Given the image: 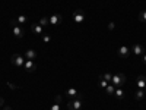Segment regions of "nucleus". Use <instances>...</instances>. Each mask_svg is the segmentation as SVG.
<instances>
[{
  "mask_svg": "<svg viewBox=\"0 0 146 110\" xmlns=\"http://www.w3.org/2000/svg\"><path fill=\"white\" fill-rule=\"evenodd\" d=\"M10 63L15 65V66H18V68H22L23 65H25V57L21 56V54H18V53H15V54L10 56Z\"/></svg>",
  "mask_w": 146,
  "mask_h": 110,
  "instance_id": "f257e3e1",
  "label": "nucleus"
},
{
  "mask_svg": "<svg viewBox=\"0 0 146 110\" xmlns=\"http://www.w3.org/2000/svg\"><path fill=\"white\" fill-rule=\"evenodd\" d=\"M114 87H121L124 82H126V75L124 73H117V75H113V79H111Z\"/></svg>",
  "mask_w": 146,
  "mask_h": 110,
  "instance_id": "f03ea898",
  "label": "nucleus"
},
{
  "mask_svg": "<svg viewBox=\"0 0 146 110\" xmlns=\"http://www.w3.org/2000/svg\"><path fill=\"white\" fill-rule=\"evenodd\" d=\"M82 99H72L67 103V109L69 110H80L82 109Z\"/></svg>",
  "mask_w": 146,
  "mask_h": 110,
  "instance_id": "7ed1b4c3",
  "label": "nucleus"
},
{
  "mask_svg": "<svg viewBox=\"0 0 146 110\" xmlns=\"http://www.w3.org/2000/svg\"><path fill=\"white\" fill-rule=\"evenodd\" d=\"M117 54L120 57H123V59H127L131 54V47H129V46H120L118 50H117Z\"/></svg>",
  "mask_w": 146,
  "mask_h": 110,
  "instance_id": "20e7f679",
  "label": "nucleus"
},
{
  "mask_svg": "<svg viewBox=\"0 0 146 110\" xmlns=\"http://www.w3.org/2000/svg\"><path fill=\"white\" fill-rule=\"evenodd\" d=\"M73 21L78 22V23L83 22L85 21V12L82 9H76L75 12H73Z\"/></svg>",
  "mask_w": 146,
  "mask_h": 110,
  "instance_id": "39448f33",
  "label": "nucleus"
},
{
  "mask_svg": "<svg viewBox=\"0 0 146 110\" xmlns=\"http://www.w3.org/2000/svg\"><path fill=\"white\" fill-rule=\"evenodd\" d=\"M66 95L70 97V99H83V94L79 93V91L75 90V88H69L67 93H66Z\"/></svg>",
  "mask_w": 146,
  "mask_h": 110,
  "instance_id": "423d86ee",
  "label": "nucleus"
},
{
  "mask_svg": "<svg viewBox=\"0 0 146 110\" xmlns=\"http://www.w3.org/2000/svg\"><path fill=\"white\" fill-rule=\"evenodd\" d=\"M23 69H25L27 72H35V69H36L35 60H29V59H27L25 65H23Z\"/></svg>",
  "mask_w": 146,
  "mask_h": 110,
  "instance_id": "0eeeda50",
  "label": "nucleus"
},
{
  "mask_svg": "<svg viewBox=\"0 0 146 110\" xmlns=\"http://www.w3.org/2000/svg\"><path fill=\"white\" fill-rule=\"evenodd\" d=\"M131 53L135 54V56H142L145 53V47L142 44H135L131 47Z\"/></svg>",
  "mask_w": 146,
  "mask_h": 110,
  "instance_id": "6e6552de",
  "label": "nucleus"
},
{
  "mask_svg": "<svg viewBox=\"0 0 146 110\" xmlns=\"http://www.w3.org/2000/svg\"><path fill=\"white\" fill-rule=\"evenodd\" d=\"M12 28H13V35L16 37V38H22V37L23 35H25V28H23V27H19V25H16V27H12Z\"/></svg>",
  "mask_w": 146,
  "mask_h": 110,
  "instance_id": "1a4fd4ad",
  "label": "nucleus"
},
{
  "mask_svg": "<svg viewBox=\"0 0 146 110\" xmlns=\"http://www.w3.org/2000/svg\"><path fill=\"white\" fill-rule=\"evenodd\" d=\"M62 21H63V16L60 15V13H56V15H53L50 18V23H51V25H58Z\"/></svg>",
  "mask_w": 146,
  "mask_h": 110,
  "instance_id": "9d476101",
  "label": "nucleus"
},
{
  "mask_svg": "<svg viewBox=\"0 0 146 110\" xmlns=\"http://www.w3.org/2000/svg\"><path fill=\"white\" fill-rule=\"evenodd\" d=\"M31 30H32V32L36 34V35H40V34L44 32V28L40 25V23H32V25H31Z\"/></svg>",
  "mask_w": 146,
  "mask_h": 110,
  "instance_id": "9b49d317",
  "label": "nucleus"
},
{
  "mask_svg": "<svg viewBox=\"0 0 146 110\" xmlns=\"http://www.w3.org/2000/svg\"><path fill=\"white\" fill-rule=\"evenodd\" d=\"M137 88H142V90L146 88V76L145 75H139L137 76Z\"/></svg>",
  "mask_w": 146,
  "mask_h": 110,
  "instance_id": "f8f14e48",
  "label": "nucleus"
},
{
  "mask_svg": "<svg viewBox=\"0 0 146 110\" xmlns=\"http://www.w3.org/2000/svg\"><path fill=\"white\" fill-rule=\"evenodd\" d=\"M25 56H27V59H29V60H35L36 57H38V53H36L35 50H32V48H29V50L25 52Z\"/></svg>",
  "mask_w": 146,
  "mask_h": 110,
  "instance_id": "ddd939ff",
  "label": "nucleus"
},
{
  "mask_svg": "<svg viewBox=\"0 0 146 110\" xmlns=\"http://www.w3.org/2000/svg\"><path fill=\"white\" fill-rule=\"evenodd\" d=\"M145 95H146V94H145V90H142V88H137V90L135 91V99H136L137 101H140Z\"/></svg>",
  "mask_w": 146,
  "mask_h": 110,
  "instance_id": "4468645a",
  "label": "nucleus"
},
{
  "mask_svg": "<svg viewBox=\"0 0 146 110\" xmlns=\"http://www.w3.org/2000/svg\"><path fill=\"white\" fill-rule=\"evenodd\" d=\"M40 25L42 27V28H45V27H48V25H50V18H47V16H44V18H41L40 19Z\"/></svg>",
  "mask_w": 146,
  "mask_h": 110,
  "instance_id": "2eb2a0df",
  "label": "nucleus"
},
{
  "mask_svg": "<svg viewBox=\"0 0 146 110\" xmlns=\"http://www.w3.org/2000/svg\"><path fill=\"white\" fill-rule=\"evenodd\" d=\"M114 94H115V97H117V99H118V100H123V99H124V91H123V90H121L120 87H118V88H115V91H114Z\"/></svg>",
  "mask_w": 146,
  "mask_h": 110,
  "instance_id": "dca6fc26",
  "label": "nucleus"
},
{
  "mask_svg": "<svg viewBox=\"0 0 146 110\" xmlns=\"http://www.w3.org/2000/svg\"><path fill=\"white\" fill-rule=\"evenodd\" d=\"M105 91H107V94L108 95H113L114 94V91H115V87H114V85H107V88H105Z\"/></svg>",
  "mask_w": 146,
  "mask_h": 110,
  "instance_id": "f3484780",
  "label": "nucleus"
},
{
  "mask_svg": "<svg viewBox=\"0 0 146 110\" xmlns=\"http://www.w3.org/2000/svg\"><path fill=\"white\" fill-rule=\"evenodd\" d=\"M98 79H100V82H98V85H100V88H107V85H108V82H107V81H105V79L102 78V75H101V76H100Z\"/></svg>",
  "mask_w": 146,
  "mask_h": 110,
  "instance_id": "a211bd4d",
  "label": "nucleus"
},
{
  "mask_svg": "<svg viewBox=\"0 0 146 110\" xmlns=\"http://www.w3.org/2000/svg\"><path fill=\"white\" fill-rule=\"evenodd\" d=\"M19 23H25L27 21H28V18H27V15H19L18 16V19H16Z\"/></svg>",
  "mask_w": 146,
  "mask_h": 110,
  "instance_id": "6ab92c4d",
  "label": "nucleus"
},
{
  "mask_svg": "<svg viewBox=\"0 0 146 110\" xmlns=\"http://www.w3.org/2000/svg\"><path fill=\"white\" fill-rule=\"evenodd\" d=\"M139 21L140 22H146V10H142L139 13Z\"/></svg>",
  "mask_w": 146,
  "mask_h": 110,
  "instance_id": "aec40b11",
  "label": "nucleus"
},
{
  "mask_svg": "<svg viewBox=\"0 0 146 110\" xmlns=\"http://www.w3.org/2000/svg\"><path fill=\"white\" fill-rule=\"evenodd\" d=\"M42 41H44V43H50V41H51V35L42 32Z\"/></svg>",
  "mask_w": 146,
  "mask_h": 110,
  "instance_id": "412c9836",
  "label": "nucleus"
},
{
  "mask_svg": "<svg viewBox=\"0 0 146 110\" xmlns=\"http://www.w3.org/2000/svg\"><path fill=\"white\" fill-rule=\"evenodd\" d=\"M102 78H104L107 82H111V79H113V75L108 72V73H104V75H102Z\"/></svg>",
  "mask_w": 146,
  "mask_h": 110,
  "instance_id": "4be33fe9",
  "label": "nucleus"
},
{
  "mask_svg": "<svg viewBox=\"0 0 146 110\" xmlns=\"http://www.w3.org/2000/svg\"><path fill=\"white\" fill-rule=\"evenodd\" d=\"M7 85H9V88H12V90H18L19 88V85H15V84H12V82H7Z\"/></svg>",
  "mask_w": 146,
  "mask_h": 110,
  "instance_id": "5701e85b",
  "label": "nucleus"
},
{
  "mask_svg": "<svg viewBox=\"0 0 146 110\" xmlns=\"http://www.w3.org/2000/svg\"><path fill=\"white\" fill-rule=\"evenodd\" d=\"M50 110H60V104H58V103H54V104L51 106Z\"/></svg>",
  "mask_w": 146,
  "mask_h": 110,
  "instance_id": "b1692460",
  "label": "nucleus"
},
{
  "mask_svg": "<svg viewBox=\"0 0 146 110\" xmlns=\"http://www.w3.org/2000/svg\"><path fill=\"white\" fill-rule=\"evenodd\" d=\"M9 23H10L12 27H16V25H18V21H15V19H12V21H9Z\"/></svg>",
  "mask_w": 146,
  "mask_h": 110,
  "instance_id": "393cba45",
  "label": "nucleus"
},
{
  "mask_svg": "<svg viewBox=\"0 0 146 110\" xmlns=\"http://www.w3.org/2000/svg\"><path fill=\"white\" fill-rule=\"evenodd\" d=\"M114 28H115L114 22H110V23H108V30H114Z\"/></svg>",
  "mask_w": 146,
  "mask_h": 110,
  "instance_id": "a878e982",
  "label": "nucleus"
},
{
  "mask_svg": "<svg viewBox=\"0 0 146 110\" xmlns=\"http://www.w3.org/2000/svg\"><path fill=\"white\" fill-rule=\"evenodd\" d=\"M5 106V99H3V97H0V109H2Z\"/></svg>",
  "mask_w": 146,
  "mask_h": 110,
  "instance_id": "bb28decb",
  "label": "nucleus"
},
{
  "mask_svg": "<svg viewBox=\"0 0 146 110\" xmlns=\"http://www.w3.org/2000/svg\"><path fill=\"white\" fill-rule=\"evenodd\" d=\"M60 101H62V95H57V97H56V103L60 104Z\"/></svg>",
  "mask_w": 146,
  "mask_h": 110,
  "instance_id": "cd10ccee",
  "label": "nucleus"
},
{
  "mask_svg": "<svg viewBox=\"0 0 146 110\" xmlns=\"http://www.w3.org/2000/svg\"><path fill=\"white\" fill-rule=\"evenodd\" d=\"M142 62L146 65V53H143V54H142Z\"/></svg>",
  "mask_w": 146,
  "mask_h": 110,
  "instance_id": "c85d7f7f",
  "label": "nucleus"
},
{
  "mask_svg": "<svg viewBox=\"0 0 146 110\" xmlns=\"http://www.w3.org/2000/svg\"><path fill=\"white\" fill-rule=\"evenodd\" d=\"M2 110H13V109L9 107V106H3V107H2Z\"/></svg>",
  "mask_w": 146,
  "mask_h": 110,
  "instance_id": "c756f323",
  "label": "nucleus"
},
{
  "mask_svg": "<svg viewBox=\"0 0 146 110\" xmlns=\"http://www.w3.org/2000/svg\"><path fill=\"white\" fill-rule=\"evenodd\" d=\"M145 94H146V88H145Z\"/></svg>",
  "mask_w": 146,
  "mask_h": 110,
  "instance_id": "7c9ffc66",
  "label": "nucleus"
}]
</instances>
